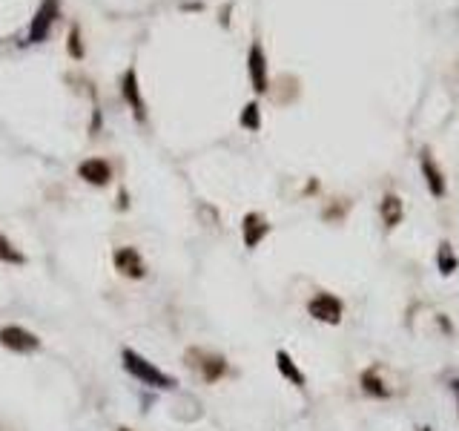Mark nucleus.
Here are the masks:
<instances>
[{
  "label": "nucleus",
  "mask_w": 459,
  "mask_h": 431,
  "mask_svg": "<svg viewBox=\"0 0 459 431\" xmlns=\"http://www.w3.org/2000/svg\"><path fill=\"white\" fill-rule=\"evenodd\" d=\"M121 359H124V368L141 383V385H146V388H158V391H173L176 385H178V380L173 377V374H167V371H161L158 366H152L146 356H141L138 351H132V348H124L121 351Z\"/></svg>",
  "instance_id": "obj_1"
},
{
  "label": "nucleus",
  "mask_w": 459,
  "mask_h": 431,
  "mask_svg": "<svg viewBox=\"0 0 459 431\" xmlns=\"http://www.w3.org/2000/svg\"><path fill=\"white\" fill-rule=\"evenodd\" d=\"M0 345L15 353H35L40 348V336L23 325H4L0 328Z\"/></svg>",
  "instance_id": "obj_2"
},
{
  "label": "nucleus",
  "mask_w": 459,
  "mask_h": 431,
  "mask_svg": "<svg viewBox=\"0 0 459 431\" xmlns=\"http://www.w3.org/2000/svg\"><path fill=\"white\" fill-rule=\"evenodd\" d=\"M342 302L333 297V294H319L308 302V314L316 319V322H325V325H339L342 322Z\"/></svg>",
  "instance_id": "obj_3"
},
{
  "label": "nucleus",
  "mask_w": 459,
  "mask_h": 431,
  "mask_svg": "<svg viewBox=\"0 0 459 431\" xmlns=\"http://www.w3.org/2000/svg\"><path fill=\"white\" fill-rule=\"evenodd\" d=\"M112 265H115V270L121 273V276H126V279H144L146 276V265H144V259H141V253L135 250V248H118L115 253H112Z\"/></svg>",
  "instance_id": "obj_4"
},
{
  "label": "nucleus",
  "mask_w": 459,
  "mask_h": 431,
  "mask_svg": "<svg viewBox=\"0 0 459 431\" xmlns=\"http://www.w3.org/2000/svg\"><path fill=\"white\" fill-rule=\"evenodd\" d=\"M190 353L201 359V363H193V366L201 371L204 383H215L227 374V359L221 353H210V351H190Z\"/></svg>",
  "instance_id": "obj_5"
},
{
  "label": "nucleus",
  "mask_w": 459,
  "mask_h": 431,
  "mask_svg": "<svg viewBox=\"0 0 459 431\" xmlns=\"http://www.w3.org/2000/svg\"><path fill=\"white\" fill-rule=\"evenodd\" d=\"M55 15H58V4L55 0H43V6L38 9V15L32 18V26H29V43H40L49 35Z\"/></svg>",
  "instance_id": "obj_6"
},
{
  "label": "nucleus",
  "mask_w": 459,
  "mask_h": 431,
  "mask_svg": "<svg viewBox=\"0 0 459 431\" xmlns=\"http://www.w3.org/2000/svg\"><path fill=\"white\" fill-rule=\"evenodd\" d=\"M78 176L87 181V184H95V187H104V184H109V179H112V167H109V161L107 159H87V161H81L78 164Z\"/></svg>",
  "instance_id": "obj_7"
},
{
  "label": "nucleus",
  "mask_w": 459,
  "mask_h": 431,
  "mask_svg": "<svg viewBox=\"0 0 459 431\" xmlns=\"http://www.w3.org/2000/svg\"><path fill=\"white\" fill-rule=\"evenodd\" d=\"M247 66H250V81H253V90L256 92H267L270 81H267V58L261 52L259 43L250 46V58H247Z\"/></svg>",
  "instance_id": "obj_8"
},
{
  "label": "nucleus",
  "mask_w": 459,
  "mask_h": 431,
  "mask_svg": "<svg viewBox=\"0 0 459 431\" xmlns=\"http://www.w3.org/2000/svg\"><path fill=\"white\" fill-rule=\"evenodd\" d=\"M121 95H124V101L132 107L135 118H138V121H144L146 110H144V98H141V87H138V75H135V69H126V72H124V81H121Z\"/></svg>",
  "instance_id": "obj_9"
},
{
  "label": "nucleus",
  "mask_w": 459,
  "mask_h": 431,
  "mask_svg": "<svg viewBox=\"0 0 459 431\" xmlns=\"http://www.w3.org/2000/svg\"><path fill=\"white\" fill-rule=\"evenodd\" d=\"M242 233H244V245H247V248H259V245H261V239L270 233V225H267L264 216H259V213H247V216H244V222H242Z\"/></svg>",
  "instance_id": "obj_10"
},
{
  "label": "nucleus",
  "mask_w": 459,
  "mask_h": 431,
  "mask_svg": "<svg viewBox=\"0 0 459 431\" xmlns=\"http://www.w3.org/2000/svg\"><path fill=\"white\" fill-rule=\"evenodd\" d=\"M379 213H382V222H385V228L394 230L402 222V216H405V204H402V198L396 193H388L385 198H382V204H379Z\"/></svg>",
  "instance_id": "obj_11"
},
{
  "label": "nucleus",
  "mask_w": 459,
  "mask_h": 431,
  "mask_svg": "<svg viewBox=\"0 0 459 431\" xmlns=\"http://www.w3.org/2000/svg\"><path fill=\"white\" fill-rule=\"evenodd\" d=\"M422 176H425V181H428V190H431L436 198H442V196H445V176H442V170L436 167V161L431 159V153H422Z\"/></svg>",
  "instance_id": "obj_12"
},
{
  "label": "nucleus",
  "mask_w": 459,
  "mask_h": 431,
  "mask_svg": "<svg viewBox=\"0 0 459 431\" xmlns=\"http://www.w3.org/2000/svg\"><path fill=\"white\" fill-rule=\"evenodd\" d=\"M276 366H279V371H281V377L284 380H290L293 385H304V374L298 371V366L293 363V356L287 353V351H276Z\"/></svg>",
  "instance_id": "obj_13"
},
{
  "label": "nucleus",
  "mask_w": 459,
  "mask_h": 431,
  "mask_svg": "<svg viewBox=\"0 0 459 431\" xmlns=\"http://www.w3.org/2000/svg\"><path fill=\"white\" fill-rule=\"evenodd\" d=\"M362 388L370 397H391V388L385 385V380H379V368H367L362 374Z\"/></svg>",
  "instance_id": "obj_14"
},
{
  "label": "nucleus",
  "mask_w": 459,
  "mask_h": 431,
  "mask_svg": "<svg viewBox=\"0 0 459 431\" xmlns=\"http://www.w3.org/2000/svg\"><path fill=\"white\" fill-rule=\"evenodd\" d=\"M436 265H439V273H442V276H450V273L456 270V265H459V262H456V253L450 250V245H448V242H442V245H439Z\"/></svg>",
  "instance_id": "obj_15"
},
{
  "label": "nucleus",
  "mask_w": 459,
  "mask_h": 431,
  "mask_svg": "<svg viewBox=\"0 0 459 431\" xmlns=\"http://www.w3.org/2000/svg\"><path fill=\"white\" fill-rule=\"evenodd\" d=\"M0 262H6V265H26V256L6 236H0Z\"/></svg>",
  "instance_id": "obj_16"
},
{
  "label": "nucleus",
  "mask_w": 459,
  "mask_h": 431,
  "mask_svg": "<svg viewBox=\"0 0 459 431\" xmlns=\"http://www.w3.org/2000/svg\"><path fill=\"white\" fill-rule=\"evenodd\" d=\"M242 127L247 129H259L261 127V115H259V104H247L242 112Z\"/></svg>",
  "instance_id": "obj_17"
},
{
  "label": "nucleus",
  "mask_w": 459,
  "mask_h": 431,
  "mask_svg": "<svg viewBox=\"0 0 459 431\" xmlns=\"http://www.w3.org/2000/svg\"><path fill=\"white\" fill-rule=\"evenodd\" d=\"M69 55H75V58H81V55H84V46H81V35H78V26H75V29L69 32Z\"/></svg>",
  "instance_id": "obj_18"
},
{
  "label": "nucleus",
  "mask_w": 459,
  "mask_h": 431,
  "mask_svg": "<svg viewBox=\"0 0 459 431\" xmlns=\"http://www.w3.org/2000/svg\"><path fill=\"white\" fill-rule=\"evenodd\" d=\"M450 391L456 394V403H459V380H450Z\"/></svg>",
  "instance_id": "obj_19"
},
{
  "label": "nucleus",
  "mask_w": 459,
  "mask_h": 431,
  "mask_svg": "<svg viewBox=\"0 0 459 431\" xmlns=\"http://www.w3.org/2000/svg\"><path fill=\"white\" fill-rule=\"evenodd\" d=\"M115 431H132V428H129V425H118Z\"/></svg>",
  "instance_id": "obj_20"
},
{
  "label": "nucleus",
  "mask_w": 459,
  "mask_h": 431,
  "mask_svg": "<svg viewBox=\"0 0 459 431\" xmlns=\"http://www.w3.org/2000/svg\"><path fill=\"white\" fill-rule=\"evenodd\" d=\"M419 431H431V428H419Z\"/></svg>",
  "instance_id": "obj_21"
}]
</instances>
